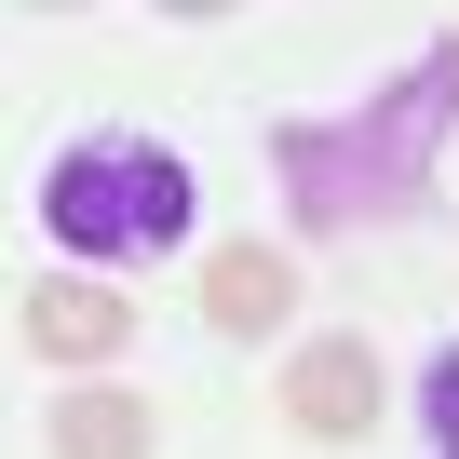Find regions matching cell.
<instances>
[{"instance_id": "obj_8", "label": "cell", "mask_w": 459, "mask_h": 459, "mask_svg": "<svg viewBox=\"0 0 459 459\" xmlns=\"http://www.w3.org/2000/svg\"><path fill=\"white\" fill-rule=\"evenodd\" d=\"M162 14H230V0H162Z\"/></svg>"}, {"instance_id": "obj_6", "label": "cell", "mask_w": 459, "mask_h": 459, "mask_svg": "<svg viewBox=\"0 0 459 459\" xmlns=\"http://www.w3.org/2000/svg\"><path fill=\"white\" fill-rule=\"evenodd\" d=\"M41 446H55V459H149L162 419H149L135 392H68V405L41 419Z\"/></svg>"}, {"instance_id": "obj_2", "label": "cell", "mask_w": 459, "mask_h": 459, "mask_svg": "<svg viewBox=\"0 0 459 459\" xmlns=\"http://www.w3.org/2000/svg\"><path fill=\"white\" fill-rule=\"evenodd\" d=\"M41 230L95 271H135V257H176L189 244V162L162 135H95L41 176Z\"/></svg>"}, {"instance_id": "obj_3", "label": "cell", "mask_w": 459, "mask_h": 459, "mask_svg": "<svg viewBox=\"0 0 459 459\" xmlns=\"http://www.w3.org/2000/svg\"><path fill=\"white\" fill-rule=\"evenodd\" d=\"M284 432L365 446V432H378V351H365V338H298V365H284Z\"/></svg>"}, {"instance_id": "obj_4", "label": "cell", "mask_w": 459, "mask_h": 459, "mask_svg": "<svg viewBox=\"0 0 459 459\" xmlns=\"http://www.w3.org/2000/svg\"><path fill=\"white\" fill-rule=\"evenodd\" d=\"M14 325H28V351H41V365H68V378H82V365H108V351L135 338V311H122L108 284H28V298H14Z\"/></svg>"}, {"instance_id": "obj_5", "label": "cell", "mask_w": 459, "mask_h": 459, "mask_svg": "<svg viewBox=\"0 0 459 459\" xmlns=\"http://www.w3.org/2000/svg\"><path fill=\"white\" fill-rule=\"evenodd\" d=\"M298 311V271L271 257V244H230V257H203V325L216 338H271Z\"/></svg>"}, {"instance_id": "obj_9", "label": "cell", "mask_w": 459, "mask_h": 459, "mask_svg": "<svg viewBox=\"0 0 459 459\" xmlns=\"http://www.w3.org/2000/svg\"><path fill=\"white\" fill-rule=\"evenodd\" d=\"M41 14H82V0H41Z\"/></svg>"}, {"instance_id": "obj_1", "label": "cell", "mask_w": 459, "mask_h": 459, "mask_svg": "<svg viewBox=\"0 0 459 459\" xmlns=\"http://www.w3.org/2000/svg\"><path fill=\"white\" fill-rule=\"evenodd\" d=\"M446 135H459V41H432L419 68H392V82H378L365 108H338V122H284V135H271L284 216H298V230H392V216L432 203Z\"/></svg>"}, {"instance_id": "obj_7", "label": "cell", "mask_w": 459, "mask_h": 459, "mask_svg": "<svg viewBox=\"0 0 459 459\" xmlns=\"http://www.w3.org/2000/svg\"><path fill=\"white\" fill-rule=\"evenodd\" d=\"M419 419H432V446H446V459H459V338H446V351H432V392H419Z\"/></svg>"}]
</instances>
